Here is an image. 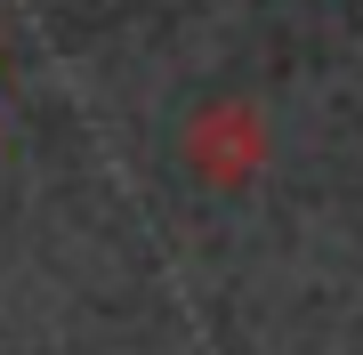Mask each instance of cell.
<instances>
[{"instance_id":"6da1fadb","label":"cell","mask_w":363,"mask_h":355,"mask_svg":"<svg viewBox=\"0 0 363 355\" xmlns=\"http://www.w3.org/2000/svg\"><path fill=\"white\" fill-rule=\"evenodd\" d=\"M178 154H186V170H194L202 186H218V194H234V186H250L267 170V154H274V130H267V113H259V97H202L194 113H186V137H178Z\"/></svg>"}]
</instances>
